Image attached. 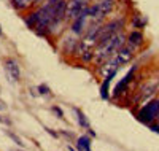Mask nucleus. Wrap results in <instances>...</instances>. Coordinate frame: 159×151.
I'll return each instance as SVG.
<instances>
[{"label":"nucleus","mask_w":159,"mask_h":151,"mask_svg":"<svg viewBox=\"0 0 159 151\" xmlns=\"http://www.w3.org/2000/svg\"><path fill=\"white\" fill-rule=\"evenodd\" d=\"M126 43H127V37L124 35V32H118L113 37L103 40V42H99L94 48V59L92 61L99 65L103 64L105 61L111 59Z\"/></svg>","instance_id":"nucleus-1"},{"label":"nucleus","mask_w":159,"mask_h":151,"mask_svg":"<svg viewBox=\"0 0 159 151\" xmlns=\"http://www.w3.org/2000/svg\"><path fill=\"white\" fill-rule=\"evenodd\" d=\"M116 5V0H99L89 7V18L91 21H103Z\"/></svg>","instance_id":"nucleus-2"},{"label":"nucleus","mask_w":159,"mask_h":151,"mask_svg":"<svg viewBox=\"0 0 159 151\" xmlns=\"http://www.w3.org/2000/svg\"><path fill=\"white\" fill-rule=\"evenodd\" d=\"M123 27H124V19L123 18L113 19V21H108V22H103V25L100 27V30H99V35H97V43L103 42V40H107L110 37H113L118 32H123Z\"/></svg>","instance_id":"nucleus-3"},{"label":"nucleus","mask_w":159,"mask_h":151,"mask_svg":"<svg viewBox=\"0 0 159 151\" xmlns=\"http://www.w3.org/2000/svg\"><path fill=\"white\" fill-rule=\"evenodd\" d=\"M159 115V100H153L150 103H147L139 113V119L147 122V124H150V122H153Z\"/></svg>","instance_id":"nucleus-4"},{"label":"nucleus","mask_w":159,"mask_h":151,"mask_svg":"<svg viewBox=\"0 0 159 151\" xmlns=\"http://www.w3.org/2000/svg\"><path fill=\"white\" fill-rule=\"evenodd\" d=\"M91 0H67V19L73 21L83 13L84 8H88Z\"/></svg>","instance_id":"nucleus-5"},{"label":"nucleus","mask_w":159,"mask_h":151,"mask_svg":"<svg viewBox=\"0 0 159 151\" xmlns=\"http://www.w3.org/2000/svg\"><path fill=\"white\" fill-rule=\"evenodd\" d=\"M88 19H91V18H89V7L84 8L81 15H80L78 18H75V19L72 21V24H70V30H72V34H75V35H81V34L86 30V27H88Z\"/></svg>","instance_id":"nucleus-6"},{"label":"nucleus","mask_w":159,"mask_h":151,"mask_svg":"<svg viewBox=\"0 0 159 151\" xmlns=\"http://www.w3.org/2000/svg\"><path fill=\"white\" fill-rule=\"evenodd\" d=\"M3 68H5V75L8 78V81H11V83H16V81H19L21 78V70H19V65L15 59H7L3 62Z\"/></svg>","instance_id":"nucleus-7"},{"label":"nucleus","mask_w":159,"mask_h":151,"mask_svg":"<svg viewBox=\"0 0 159 151\" xmlns=\"http://www.w3.org/2000/svg\"><path fill=\"white\" fill-rule=\"evenodd\" d=\"M134 72H135V67H132L130 70L127 72V75L124 76V80H121V81L118 83V86L115 88V92H113V95H115V97H118L119 94H123V89H126V88H127L129 81L132 80V76H134Z\"/></svg>","instance_id":"nucleus-8"},{"label":"nucleus","mask_w":159,"mask_h":151,"mask_svg":"<svg viewBox=\"0 0 159 151\" xmlns=\"http://www.w3.org/2000/svg\"><path fill=\"white\" fill-rule=\"evenodd\" d=\"M127 43L140 48V46L145 43V37H143V34H142L140 30H132V32L129 34V37H127Z\"/></svg>","instance_id":"nucleus-9"},{"label":"nucleus","mask_w":159,"mask_h":151,"mask_svg":"<svg viewBox=\"0 0 159 151\" xmlns=\"http://www.w3.org/2000/svg\"><path fill=\"white\" fill-rule=\"evenodd\" d=\"M116 75V70H113V72H110L107 76H105V80H103V83H102V88H100V95L103 99H108V86H110V81L113 80V76Z\"/></svg>","instance_id":"nucleus-10"},{"label":"nucleus","mask_w":159,"mask_h":151,"mask_svg":"<svg viewBox=\"0 0 159 151\" xmlns=\"http://www.w3.org/2000/svg\"><path fill=\"white\" fill-rule=\"evenodd\" d=\"M11 3H13V7H15L16 10L24 11V10L30 8L34 3H37V0H11Z\"/></svg>","instance_id":"nucleus-11"},{"label":"nucleus","mask_w":159,"mask_h":151,"mask_svg":"<svg viewBox=\"0 0 159 151\" xmlns=\"http://www.w3.org/2000/svg\"><path fill=\"white\" fill-rule=\"evenodd\" d=\"M76 146L80 151H91V140H89V137L83 135V137H80L78 142H76Z\"/></svg>","instance_id":"nucleus-12"},{"label":"nucleus","mask_w":159,"mask_h":151,"mask_svg":"<svg viewBox=\"0 0 159 151\" xmlns=\"http://www.w3.org/2000/svg\"><path fill=\"white\" fill-rule=\"evenodd\" d=\"M25 24H27L30 29H35L37 27V15H35V11L29 13V16H25Z\"/></svg>","instance_id":"nucleus-13"},{"label":"nucleus","mask_w":159,"mask_h":151,"mask_svg":"<svg viewBox=\"0 0 159 151\" xmlns=\"http://www.w3.org/2000/svg\"><path fill=\"white\" fill-rule=\"evenodd\" d=\"M132 24H134V25H137V29H143V27H145V24H147V19H145V18H142L140 15H135L134 18H132Z\"/></svg>","instance_id":"nucleus-14"},{"label":"nucleus","mask_w":159,"mask_h":151,"mask_svg":"<svg viewBox=\"0 0 159 151\" xmlns=\"http://www.w3.org/2000/svg\"><path fill=\"white\" fill-rule=\"evenodd\" d=\"M76 112V115H78V121H80V124H81L83 127H89V122H88V119H86V116L80 112V110H75Z\"/></svg>","instance_id":"nucleus-15"},{"label":"nucleus","mask_w":159,"mask_h":151,"mask_svg":"<svg viewBox=\"0 0 159 151\" xmlns=\"http://www.w3.org/2000/svg\"><path fill=\"white\" fill-rule=\"evenodd\" d=\"M7 134H8V135H10V137H11V139H13V140H15V142H16V143H18L19 146L22 145V142H21V139H19V137H18V135H15V134H13V132H7Z\"/></svg>","instance_id":"nucleus-16"},{"label":"nucleus","mask_w":159,"mask_h":151,"mask_svg":"<svg viewBox=\"0 0 159 151\" xmlns=\"http://www.w3.org/2000/svg\"><path fill=\"white\" fill-rule=\"evenodd\" d=\"M38 91L42 92V94H49V88H46L45 85H42V86H38Z\"/></svg>","instance_id":"nucleus-17"},{"label":"nucleus","mask_w":159,"mask_h":151,"mask_svg":"<svg viewBox=\"0 0 159 151\" xmlns=\"http://www.w3.org/2000/svg\"><path fill=\"white\" fill-rule=\"evenodd\" d=\"M52 112H56L59 118H62V116H64V113H62V110H59L57 107H52Z\"/></svg>","instance_id":"nucleus-18"},{"label":"nucleus","mask_w":159,"mask_h":151,"mask_svg":"<svg viewBox=\"0 0 159 151\" xmlns=\"http://www.w3.org/2000/svg\"><path fill=\"white\" fill-rule=\"evenodd\" d=\"M0 110H7V103L2 99H0Z\"/></svg>","instance_id":"nucleus-19"},{"label":"nucleus","mask_w":159,"mask_h":151,"mask_svg":"<svg viewBox=\"0 0 159 151\" xmlns=\"http://www.w3.org/2000/svg\"><path fill=\"white\" fill-rule=\"evenodd\" d=\"M0 35H2V29H0Z\"/></svg>","instance_id":"nucleus-20"},{"label":"nucleus","mask_w":159,"mask_h":151,"mask_svg":"<svg viewBox=\"0 0 159 151\" xmlns=\"http://www.w3.org/2000/svg\"><path fill=\"white\" fill-rule=\"evenodd\" d=\"M0 121H2V116H0Z\"/></svg>","instance_id":"nucleus-21"},{"label":"nucleus","mask_w":159,"mask_h":151,"mask_svg":"<svg viewBox=\"0 0 159 151\" xmlns=\"http://www.w3.org/2000/svg\"><path fill=\"white\" fill-rule=\"evenodd\" d=\"M157 119H159V115H157Z\"/></svg>","instance_id":"nucleus-22"}]
</instances>
